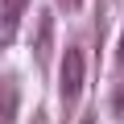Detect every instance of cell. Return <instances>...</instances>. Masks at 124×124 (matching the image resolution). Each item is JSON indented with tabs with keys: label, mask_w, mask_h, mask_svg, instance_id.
Segmentation results:
<instances>
[{
	"label": "cell",
	"mask_w": 124,
	"mask_h": 124,
	"mask_svg": "<svg viewBox=\"0 0 124 124\" xmlns=\"http://www.w3.org/2000/svg\"><path fill=\"white\" fill-rule=\"evenodd\" d=\"M25 8H29V0H0V41H4V46L17 37Z\"/></svg>",
	"instance_id": "obj_2"
},
{
	"label": "cell",
	"mask_w": 124,
	"mask_h": 124,
	"mask_svg": "<svg viewBox=\"0 0 124 124\" xmlns=\"http://www.w3.org/2000/svg\"><path fill=\"white\" fill-rule=\"evenodd\" d=\"M70 4H79V0H70Z\"/></svg>",
	"instance_id": "obj_7"
},
{
	"label": "cell",
	"mask_w": 124,
	"mask_h": 124,
	"mask_svg": "<svg viewBox=\"0 0 124 124\" xmlns=\"http://www.w3.org/2000/svg\"><path fill=\"white\" fill-rule=\"evenodd\" d=\"M33 54H37V62L46 66V58H50V46H54V17L50 13H41V21H37V37H33Z\"/></svg>",
	"instance_id": "obj_4"
},
{
	"label": "cell",
	"mask_w": 124,
	"mask_h": 124,
	"mask_svg": "<svg viewBox=\"0 0 124 124\" xmlns=\"http://www.w3.org/2000/svg\"><path fill=\"white\" fill-rule=\"evenodd\" d=\"M17 116H21V87L17 79L0 75V124H17Z\"/></svg>",
	"instance_id": "obj_3"
},
{
	"label": "cell",
	"mask_w": 124,
	"mask_h": 124,
	"mask_svg": "<svg viewBox=\"0 0 124 124\" xmlns=\"http://www.w3.org/2000/svg\"><path fill=\"white\" fill-rule=\"evenodd\" d=\"M83 124H95V120H83Z\"/></svg>",
	"instance_id": "obj_6"
},
{
	"label": "cell",
	"mask_w": 124,
	"mask_h": 124,
	"mask_svg": "<svg viewBox=\"0 0 124 124\" xmlns=\"http://www.w3.org/2000/svg\"><path fill=\"white\" fill-rule=\"evenodd\" d=\"M83 79H87V58L79 46H70L66 54H62V70H58V87H62V99L75 103L83 95Z\"/></svg>",
	"instance_id": "obj_1"
},
{
	"label": "cell",
	"mask_w": 124,
	"mask_h": 124,
	"mask_svg": "<svg viewBox=\"0 0 124 124\" xmlns=\"http://www.w3.org/2000/svg\"><path fill=\"white\" fill-rule=\"evenodd\" d=\"M120 62H124V33H120Z\"/></svg>",
	"instance_id": "obj_5"
}]
</instances>
